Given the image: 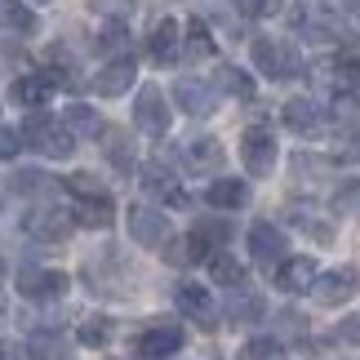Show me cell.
Segmentation results:
<instances>
[{"instance_id": "6da1fadb", "label": "cell", "mask_w": 360, "mask_h": 360, "mask_svg": "<svg viewBox=\"0 0 360 360\" xmlns=\"http://www.w3.org/2000/svg\"><path fill=\"white\" fill-rule=\"evenodd\" d=\"M18 143L36 147L40 156H53V160H67V156L76 151V138H72V129H67V124H58L53 116H32V120L22 124Z\"/></svg>"}, {"instance_id": "7a4b0ae2", "label": "cell", "mask_w": 360, "mask_h": 360, "mask_svg": "<svg viewBox=\"0 0 360 360\" xmlns=\"http://www.w3.org/2000/svg\"><path fill=\"white\" fill-rule=\"evenodd\" d=\"M254 67L267 80H294L302 76V58L289 40H271V36H258L254 40Z\"/></svg>"}, {"instance_id": "3957f363", "label": "cell", "mask_w": 360, "mask_h": 360, "mask_svg": "<svg viewBox=\"0 0 360 360\" xmlns=\"http://www.w3.org/2000/svg\"><path fill=\"white\" fill-rule=\"evenodd\" d=\"M129 236L143 245V249H165L174 236L169 218H165L160 210H151V205H134L129 210Z\"/></svg>"}, {"instance_id": "277c9868", "label": "cell", "mask_w": 360, "mask_h": 360, "mask_svg": "<svg viewBox=\"0 0 360 360\" xmlns=\"http://www.w3.org/2000/svg\"><path fill=\"white\" fill-rule=\"evenodd\" d=\"M249 254H254L258 267H281V262L289 258V236L281 227H271V223H254L249 227Z\"/></svg>"}, {"instance_id": "5b68a950", "label": "cell", "mask_w": 360, "mask_h": 360, "mask_svg": "<svg viewBox=\"0 0 360 360\" xmlns=\"http://www.w3.org/2000/svg\"><path fill=\"white\" fill-rule=\"evenodd\" d=\"M276 138H271V129H262V124H254V129H245V138H240V156H245V169L254 174V178H267L271 169H276Z\"/></svg>"}, {"instance_id": "8992f818", "label": "cell", "mask_w": 360, "mask_h": 360, "mask_svg": "<svg viewBox=\"0 0 360 360\" xmlns=\"http://www.w3.org/2000/svg\"><path fill=\"white\" fill-rule=\"evenodd\" d=\"M134 120H138V129L151 134V138H160V134H169V103H165V89L156 85H147L143 94H138V103H134Z\"/></svg>"}, {"instance_id": "52a82bcc", "label": "cell", "mask_w": 360, "mask_h": 360, "mask_svg": "<svg viewBox=\"0 0 360 360\" xmlns=\"http://www.w3.org/2000/svg\"><path fill=\"white\" fill-rule=\"evenodd\" d=\"M147 53H151L156 67L183 58V22H178V18H160L156 27H151V36H147Z\"/></svg>"}, {"instance_id": "ba28073f", "label": "cell", "mask_w": 360, "mask_h": 360, "mask_svg": "<svg viewBox=\"0 0 360 360\" xmlns=\"http://www.w3.org/2000/svg\"><path fill=\"white\" fill-rule=\"evenodd\" d=\"M134 347L151 356V360H165V356H174L178 347H183V325H174V321H160V325H151L143 329V334L134 338Z\"/></svg>"}, {"instance_id": "9c48e42d", "label": "cell", "mask_w": 360, "mask_h": 360, "mask_svg": "<svg viewBox=\"0 0 360 360\" xmlns=\"http://www.w3.org/2000/svg\"><path fill=\"white\" fill-rule=\"evenodd\" d=\"M18 294L22 298H58L67 294V276L63 271H53V267H22L18 271Z\"/></svg>"}, {"instance_id": "30bf717a", "label": "cell", "mask_w": 360, "mask_h": 360, "mask_svg": "<svg viewBox=\"0 0 360 360\" xmlns=\"http://www.w3.org/2000/svg\"><path fill=\"white\" fill-rule=\"evenodd\" d=\"M285 129H294L298 138L325 134V107L316 98H289L285 103Z\"/></svg>"}, {"instance_id": "8fae6325", "label": "cell", "mask_w": 360, "mask_h": 360, "mask_svg": "<svg viewBox=\"0 0 360 360\" xmlns=\"http://www.w3.org/2000/svg\"><path fill=\"white\" fill-rule=\"evenodd\" d=\"M134 80H138V63L124 53V58H112L98 76H94V94H103V98H120V94H129Z\"/></svg>"}, {"instance_id": "7c38bea8", "label": "cell", "mask_w": 360, "mask_h": 360, "mask_svg": "<svg viewBox=\"0 0 360 360\" xmlns=\"http://www.w3.org/2000/svg\"><path fill=\"white\" fill-rule=\"evenodd\" d=\"M356 285H360L356 267H338V271H325L321 281H311L316 302H321V307H338V302H347L356 294Z\"/></svg>"}, {"instance_id": "4fadbf2b", "label": "cell", "mask_w": 360, "mask_h": 360, "mask_svg": "<svg viewBox=\"0 0 360 360\" xmlns=\"http://www.w3.org/2000/svg\"><path fill=\"white\" fill-rule=\"evenodd\" d=\"M72 223H76V218L67 214V210L45 205V210L27 214V236H36V240H63V236H72Z\"/></svg>"}, {"instance_id": "5bb4252c", "label": "cell", "mask_w": 360, "mask_h": 360, "mask_svg": "<svg viewBox=\"0 0 360 360\" xmlns=\"http://www.w3.org/2000/svg\"><path fill=\"white\" fill-rule=\"evenodd\" d=\"M178 307H183L191 321H200L205 329H214L218 325V311H214V294L205 285H196V281H183L178 285Z\"/></svg>"}, {"instance_id": "9a60e30c", "label": "cell", "mask_w": 360, "mask_h": 360, "mask_svg": "<svg viewBox=\"0 0 360 360\" xmlns=\"http://www.w3.org/2000/svg\"><path fill=\"white\" fill-rule=\"evenodd\" d=\"M174 98H178V107H183L187 116H210L214 107H218V94L205 85V80H178Z\"/></svg>"}, {"instance_id": "2e32d148", "label": "cell", "mask_w": 360, "mask_h": 360, "mask_svg": "<svg viewBox=\"0 0 360 360\" xmlns=\"http://www.w3.org/2000/svg\"><path fill=\"white\" fill-rule=\"evenodd\" d=\"M316 281V262L311 258H285L281 271H276V289L281 294H307Z\"/></svg>"}, {"instance_id": "e0dca14e", "label": "cell", "mask_w": 360, "mask_h": 360, "mask_svg": "<svg viewBox=\"0 0 360 360\" xmlns=\"http://www.w3.org/2000/svg\"><path fill=\"white\" fill-rule=\"evenodd\" d=\"M143 187L151 191V196H160V200H169V205H187V191L178 187V178L165 169L160 160H151V165H143Z\"/></svg>"}, {"instance_id": "ac0fdd59", "label": "cell", "mask_w": 360, "mask_h": 360, "mask_svg": "<svg viewBox=\"0 0 360 360\" xmlns=\"http://www.w3.org/2000/svg\"><path fill=\"white\" fill-rule=\"evenodd\" d=\"M205 200L214 205V210H245L249 205V187L240 178H218V183L205 187Z\"/></svg>"}, {"instance_id": "d6986e66", "label": "cell", "mask_w": 360, "mask_h": 360, "mask_svg": "<svg viewBox=\"0 0 360 360\" xmlns=\"http://www.w3.org/2000/svg\"><path fill=\"white\" fill-rule=\"evenodd\" d=\"M53 89H58V85L49 80V72H36V76H18V80H13V103H22V107H45Z\"/></svg>"}, {"instance_id": "ffe728a7", "label": "cell", "mask_w": 360, "mask_h": 360, "mask_svg": "<svg viewBox=\"0 0 360 360\" xmlns=\"http://www.w3.org/2000/svg\"><path fill=\"white\" fill-rule=\"evenodd\" d=\"M27 356L32 360H72V342L63 334H53V329H36L27 338Z\"/></svg>"}, {"instance_id": "44dd1931", "label": "cell", "mask_w": 360, "mask_h": 360, "mask_svg": "<svg viewBox=\"0 0 360 360\" xmlns=\"http://www.w3.org/2000/svg\"><path fill=\"white\" fill-rule=\"evenodd\" d=\"M72 218H76V223H80V227H94V231H107V227H112V223H116V205H112V200H107V191H103V196H89V200H80V210H76Z\"/></svg>"}, {"instance_id": "7402d4cb", "label": "cell", "mask_w": 360, "mask_h": 360, "mask_svg": "<svg viewBox=\"0 0 360 360\" xmlns=\"http://www.w3.org/2000/svg\"><path fill=\"white\" fill-rule=\"evenodd\" d=\"M63 124L72 129V138L80 134V138H103L107 134V124H103V116L94 112V107H85V103H72L63 112Z\"/></svg>"}, {"instance_id": "603a6c76", "label": "cell", "mask_w": 360, "mask_h": 360, "mask_svg": "<svg viewBox=\"0 0 360 360\" xmlns=\"http://www.w3.org/2000/svg\"><path fill=\"white\" fill-rule=\"evenodd\" d=\"M0 27L13 36H32L36 32V13L22 5V0H0Z\"/></svg>"}, {"instance_id": "cb8c5ba5", "label": "cell", "mask_w": 360, "mask_h": 360, "mask_svg": "<svg viewBox=\"0 0 360 360\" xmlns=\"http://www.w3.org/2000/svg\"><path fill=\"white\" fill-rule=\"evenodd\" d=\"M187 160H191V169H205V174H214L218 165H223V147H218V138H191L187 143Z\"/></svg>"}, {"instance_id": "d4e9b609", "label": "cell", "mask_w": 360, "mask_h": 360, "mask_svg": "<svg viewBox=\"0 0 360 360\" xmlns=\"http://www.w3.org/2000/svg\"><path fill=\"white\" fill-rule=\"evenodd\" d=\"M183 58H214V36H210V27H205L200 18L187 22V49H183Z\"/></svg>"}, {"instance_id": "484cf974", "label": "cell", "mask_w": 360, "mask_h": 360, "mask_svg": "<svg viewBox=\"0 0 360 360\" xmlns=\"http://www.w3.org/2000/svg\"><path fill=\"white\" fill-rule=\"evenodd\" d=\"M218 89L236 94V98H254V80H249V72H240V67H231V63L218 67Z\"/></svg>"}, {"instance_id": "4316f807", "label": "cell", "mask_w": 360, "mask_h": 360, "mask_svg": "<svg viewBox=\"0 0 360 360\" xmlns=\"http://www.w3.org/2000/svg\"><path fill=\"white\" fill-rule=\"evenodd\" d=\"M98 49L112 53V58H124V49H129V27L116 22V18H107V27L98 32Z\"/></svg>"}, {"instance_id": "83f0119b", "label": "cell", "mask_w": 360, "mask_h": 360, "mask_svg": "<svg viewBox=\"0 0 360 360\" xmlns=\"http://www.w3.org/2000/svg\"><path fill=\"white\" fill-rule=\"evenodd\" d=\"M210 271H214V281L227 285V289H240V285H245V267H240L231 254H214V258H210Z\"/></svg>"}, {"instance_id": "f1b7e54d", "label": "cell", "mask_w": 360, "mask_h": 360, "mask_svg": "<svg viewBox=\"0 0 360 360\" xmlns=\"http://www.w3.org/2000/svg\"><path fill=\"white\" fill-rule=\"evenodd\" d=\"M107 338H112V321H107V316L80 321V342H85V347H107Z\"/></svg>"}, {"instance_id": "f546056e", "label": "cell", "mask_w": 360, "mask_h": 360, "mask_svg": "<svg viewBox=\"0 0 360 360\" xmlns=\"http://www.w3.org/2000/svg\"><path fill=\"white\" fill-rule=\"evenodd\" d=\"M231 321H245V325H254L262 321V298L258 294H231Z\"/></svg>"}, {"instance_id": "4dcf8cb0", "label": "cell", "mask_w": 360, "mask_h": 360, "mask_svg": "<svg viewBox=\"0 0 360 360\" xmlns=\"http://www.w3.org/2000/svg\"><path fill=\"white\" fill-rule=\"evenodd\" d=\"M240 360H285V347L276 338H254V342H245Z\"/></svg>"}, {"instance_id": "1f68e13d", "label": "cell", "mask_w": 360, "mask_h": 360, "mask_svg": "<svg viewBox=\"0 0 360 360\" xmlns=\"http://www.w3.org/2000/svg\"><path fill=\"white\" fill-rule=\"evenodd\" d=\"M107 151H112V165H116L120 174L134 169V147H129V138H124V134H107Z\"/></svg>"}, {"instance_id": "d6a6232c", "label": "cell", "mask_w": 360, "mask_h": 360, "mask_svg": "<svg viewBox=\"0 0 360 360\" xmlns=\"http://www.w3.org/2000/svg\"><path fill=\"white\" fill-rule=\"evenodd\" d=\"M334 205H338L342 214H356V218H360V178H352V183H342V187H338Z\"/></svg>"}, {"instance_id": "836d02e7", "label": "cell", "mask_w": 360, "mask_h": 360, "mask_svg": "<svg viewBox=\"0 0 360 360\" xmlns=\"http://www.w3.org/2000/svg\"><path fill=\"white\" fill-rule=\"evenodd\" d=\"M236 9L249 13V18H271V13L285 9V0H236Z\"/></svg>"}, {"instance_id": "e575fe53", "label": "cell", "mask_w": 360, "mask_h": 360, "mask_svg": "<svg viewBox=\"0 0 360 360\" xmlns=\"http://www.w3.org/2000/svg\"><path fill=\"white\" fill-rule=\"evenodd\" d=\"M67 191H76L80 200H89V196H103V183L94 174H72L67 178Z\"/></svg>"}, {"instance_id": "d590c367", "label": "cell", "mask_w": 360, "mask_h": 360, "mask_svg": "<svg viewBox=\"0 0 360 360\" xmlns=\"http://www.w3.org/2000/svg\"><path fill=\"white\" fill-rule=\"evenodd\" d=\"M9 187L27 196V191H40V187H49V178H45V174H36V169H22V174H13V178H9Z\"/></svg>"}, {"instance_id": "8d00e7d4", "label": "cell", "mask_w": 360, "mask_h": 360, "mask_svg": "<svg viewBox=\"0 0 360 360\" xmlns=\"http://www.w3.org/2000/svg\"><path fill=\"white\" fill-rule=\"evenodd\" d=\"M98 13H107V18H116V22H124L134 13V0H89Z\"/></svg>"}, {"instance_id": "74e56055", "label": "cell", "mask_w": 360, "mask_h": 360, "mask_svg": "<svg viewBox=\"0 0 360 360\" xmlns=\"http://www.w3.org/2000/svg\"><path fill=\"white\" fill-rule=\"evenodd\" d=\"M18 134H13V129H0V160H9V156H18Z\"/></svg>"}, {"instance_id": "f35d334b", "label": "cell", "mask_w": 360, "mask_h": 360, "mask_svg": "<svg viewBox=\"0 0 360 360\" xmlns=\"http://www.w3.org/2000/svg\"><path fill=\"white\" fill-rule=\"evenodd\" d=\"M338 334H342V342H360V316H347Z\"/></svg>"}, {"instance_id": "ab89813d", "label": "cell", "mask_w": 360, "mask_h": 360, "mask_svg": "<svg viewBox=\"0 0 360 360\" xmlns=\"http://www.w3.org/2000/svg\"><path fill=\"white\" fill-rule=\"evenodd\" d=\"M0 360H18V347H13V342H0Z\"/></svg>"}, {"instance_id": "60d3db41", "label": "cell", "mask_w": 360, "mask_h": 360, "mask_svg": "<svg viewBox=\"0 0 360 360\" xmlns=\"http://www.w3.org/2000/svg\"><path fill=\"white\" fill-rule=\"evenodd\" d=\"M13 58H18V49H0V72H5V67H9Z\"/></svg>"}, {"instance_id": "b9f144b4", "label": "cell", "mask_w": 360, "mask_h": 360, "mask_svg": "<svg viewBox=\"0 0 360 360\" xmlns=\"http://www.w3.org/2000/svg\"><path fill=\"white\" fill-rule=\"evenodd\" d=\"M0 281H5V258H0Z\"/></svg>"}, {"instance_id": "7bdbcfd3", "label": "cell", "mask_w": 360, "mask_h": 360, "mask_svg": "<svg viewBox=\"0 0 360 360\" xmlns=\"http://www.w3.org/2000/svg\"><path fill=\"white\" fill-rule=\"evenodd\" d=\"M36 5H45V0H36Z\"/></svg>"}]
</instances>
